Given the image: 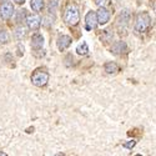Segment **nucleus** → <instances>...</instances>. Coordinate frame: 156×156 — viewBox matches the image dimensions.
I'll return each mask as SVG.
<instances>
[{"label":"nucleus","mask_w":156,"mask_h":156,"mask_svg":"<svg viewBox=\"0 0 156 156\" xmlns=\"http://www.w3.org/2000/svg\"><path fill=\"white\" fill-rule=\"evenodd\" d=\"M151 25V18L147 12H141V14L137 15L136 21H135V29L139 33H144L146 31Z\"/></svg>","instance_id":"1"},{"label":"nucleus","mask_w":156,"mask_h":156,"mask_svg":"<svg viewBox=\"0 0 156 156\" xmlns=\"http://www.w3.org/2000/svg\"><path fill=\"white\" fill-rule=\"evenodd\" d=\"M79 10H77V8L75 5H70L66 11H65V15H64V20L65 23H66L68 25H70V27H74V25H76L77 23H79Z\"/></svg>","instance_id":"2"},{"label":"nucleus","mask_w":156,"mask_h":156,"mask_svg":"<svg viewBox=\"0 0 156 156\" xmlns=\"http://www.w3.org/2000/svg\"><path fill=\"white\" fill-rule=\"evenodd\" d=\"M49 74L41 69H36L33 74H31V83L35 85V86H39V87H41L44 85L48 84L49 81Z\"/></svg>","instance_id":"3"},{"label":"nucleus","mask_w":156,"mask_h":156,"mask_svg":"<svg viewBox=\"0 0 156 156\" xmlns=\"http://www.w3.org/2000/svg\"><path fill=\"white\" fill-rule=\"evenodd\" d=\"M12 14H14V6H12V4L10 2L5 0V2L0 3V15H2V18L4 20L10 19L12 16Z\"/></svg>","instance_id":"4"},{"label":"nucleus","mask_w":156,"mask_h":156,"mask_svg":"<svg viewBox=\"0 0 156 156\" xmlns=\"http://www.w3.org/2000/svg\"><path fill=\"white\" fill-rule=\"evenodd\" d=\"M85 24L87 30H93L98 25V19H96V12L95 11H89L85 16Z\"/></svg>","instance_id":"5"},{"label":"nucleus","mask_w":156,"mask_h":156,"mask_svg":"<svg viewBox=\"0 0 156 156\" xmlns=\"http://www.w3.org/2000/svg\"><path fill=\"white\" fill-rule=\"evenodd\" d=\"M25 21H27L28 28L31 30H37L40 28V24H41V19L39 15H28Z\"/></svg>","instance_id":"6"},{"label":"nucleus","mask_w":156,"mask_h":156,"mask_svg":"<svg viewBox=\"0 0 156 156\" xmlns=\"http://www.w3.org/2000/svg\"><path fill=\"white\" fill-rule=\"evenodd\" d=\"M96 19H98V23L101 24V25L106 24V23L109 21V19H110V12H109V10L105 9V8H100V9L98 10V12H96Z\"/></svg>","instance_id":"7"},{"label":"nucleus","mask_w":156,"mask_h":156,"mask_svg":"<svg viewBox=\"0 0 156 156\" xmlns=\"http://www.w3.org/2000/svg\"><path fill=\"white\" fill-rule=\"evenodd\" d=\"M71 44V37L68 36V35H61L58 37V48L60 51L65 50V49H68Z\"/></svg>","instance_id":"8"},{"label":"nucleus","mask_w":156,"mask_h":156,"mask_svg":"<svg viewBox=\"0 0 156 156\" xmlns=\"http://www.w3.org/2000/svg\"><path fill=\"white\" fill-rule=\"evenodd\" d=\"M127 24H129V12H127V10H124L121 12V15L119 16V19H118V27H119L120 33L126 29Z\"/></svg>","instance_id":"9"},{"label":"nucleus","mask_w":156,"mask_h":156,"mask_svg":"<svg viewBox=\"0 0 156 156\" xmlns=\"http://www.w3.org/2000/svg\"><path fill=\"white\" fill-rule=\"evenodd\" d=\"M31 48L34 50H39V49H41L43 45H44V37L40 35V34H35L33 35L31 37Z\"/></svg>","instance_id":"10"},{"label":"nucleus","mask_w":156,"mask_h":156,"mask_svg":"<svg viewBox=\"0 0 156 156\" xmlns=\"http://www.w3.org/2000/svg\"><path fill=\"white\" fill-rule=\"evenodd\" d=\"M125 50H126V44L124 41H116L112 45V48H111V51H112L115 55H119V54L124 53Z\"/></svg>","instance_id":"11"},{"label":"nucleus","mask_w":156,"mask_h":156,"mask_svg":"<svg viewBox=\"0 0 156 156\" xmlns=\"http://www.w3.org/2000/svg\"><path fill=\"white\" fill-rule=\"evenodd\" d=\"M104 69H105V71L108 74H115L119 71V66L116 62H112V61H109L105 64V66H104Z\"/></svg>","instance_id":"12"},{"label":"nucleus","mask_w":156,"mask_h":156,"mask_svg":"<svg viewBox=\"0 0 156 156\" xmlns=\"http://www.w3.org/2000/svg\"><path fill=\"white\" fill-rule=\"evenodd\" d=\"M30 6L34 11H41L44 8V0H31Z\"/></svg>","instance_id":"13"},{"label":"nucleus","mask_w":156,"mask_h":156,"mask_svg":"<svg viewBox=\"0 0 156 156\" xmlns=\"http://www.w3.org/2000/svg\"><path fill=\"white\" fill-rule=\"evenodd\" d=\"M76 51H77V54H80V55H86V54H87V51H89L87 44H86L85 41H83L80 45H77Z\"/></svg>","instance_id":"14"},{"label":"nucleus","mask_w":156,"mask_h":156,"mask_svg":"<svg viewBox=\"0 0 156 156\" xmlns=\"http://www.w3.org/2000/svg\"><path fill=\"white\" fill-rule=\"evenodd\" d=\"M8 41H9V34L4 29H0V43L6 44Z\"/></svg>","instance_id":"15"},{"label":"nucleus","mask_w":156,"mask_h":156,"mask_svg":"<svg viewBox=\"0 0 156 156\" xmlns=\"http://www.w3.org/2000/svg\"><path fill=\"white\" fill-rule=\"evenodd\" d=\"M25 29L24 28H19L18 30H16V33H15V35H16V39H20V37H24L25 36Z\"/></svg>","instance_id":"16"},{"label":"nucleus","mask_w":156,"mask_h":156,"mask_svg":"<svg viewBox=\"0 0 156 156\" xmlns=\"http://www.w3.org/2000/svg\"><path fill=\"white\" fill-rule=\"evenodd\" d=\"M125 147H129V149H133L135 146V141H131V142H127V144L124 145Z\"/></svg>","instance_id":"17"},{"label":"nucleus","mask_w":156,"mask_h":156,"mask_svg":"<svg viewBox=\"0 0 156 156\" xmlns=\"http://www.w3.org/2000/svg\"><path fill=\"white\" fill-rule=\"evenodd\" d=\"M94 2H95V4L96 5H99V6H101L104 3H105L106 2V0H94Z\"/></svg>","instance_id":"18"},{"label":"nucleus","mask_w":156,"mask_h":156,"mask_svg":"<svg viewBox=\"0 0 156 156\" xmlns=\"http://www.w3.org/2000/svg\"><path fill=\"white\" fill-rule=\"evenodd\" d=\"M14 2H15L16 4H24V3H25V0H14Z\"/></svg>","instance_id":"19"},{"label":"nucleus","mask_w":156,"mask_h":156,"mask_svg":"<svg viewBox=\"0 0 156 156\" xmlns=\"http://www.w3.org/2000/svg\"><path fill=\"white\" fill-rule=\"evenodd\" d=\"M0 2H5V0H0Z\"/></svg>","instance_id":"20"}]
</instances>
